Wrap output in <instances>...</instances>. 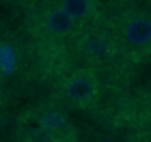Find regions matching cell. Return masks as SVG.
<instances>
[{
  "mask_svg": "<svg viewBox=\"0 0 151 142\" xmlns=\"http://www.w3.org/2000/svg\"><path fill=\"white\" fill-rule=\"evenodd\" d=\"M110 24L121 47V56L129 65L151 63V9L140 2L116 4Z\"/></svg>",
  "mask_w": 151,
  "mask_h": 142,
  "instance_id": "1",
  "label": "cell"
},
{
  "mask_svg": "<svg viewBox=\"0 0 151 142\" xmlns=\"http://www.w3.org/2000/svg\"><path fill=\"white\" fill-rule=\"evenodd\" d=\"M69 45L73 54L82 60V65H91L95 69H106L123 60L119 41L110 24V15L106 13L82 24L71 37Z\"/></svg>",
  "mask_w": 151,
  "mask_h": 142,
  "instance_id": "2",
  "label": "cell"
},
{
  "mask_svg": "<svg viewBox=\"0 0 151 142\" xmlns=\"http://www.w3.org/2000/svg\"><path fill=\"white\" fill-rule=\"evenodd\" d=\"M101 93H104L101 73L91 65H82L63 73L54 84V99L73 112L93 110L99 103Z\"/></svg>",
  "mask_w": 151,
  "mask_h": 142,
  "instance_id": "3",
  "label": "cell"
},
{
  "mask_svg": "<svg viewBox=\"0 0 151 142\" xmlns=\"http://www.w3.org/2000/svg\"><path fill=\"white\" fill-rule=\"evenodd\" d=\"M26 13H28L26 15L28 30L50 43H69L71 37L82 26L78 19H73L65 9H60L52 0H45V2L28 9Z\"/></svg>",
  "mask_w": 151,
  "mask_h": 142,
  "instance_id": "4",
  "label": "cell"
},
{
  "mask_svg": "<svg viewBox=\"0 0 151 142\" xmlns=\"http://www.w3.org/2000/svg\"><path fill=\"white\" fill-rule=\"evenodd\" d=\"M32 121L43 127V129L52 136L54 142H76L78 140V129H76L73 121L67 114V108L60 106L56 99L39 103L37 108L26 112Z\"/></svg>",
  "mask_w": 151,
  "mask_h": 142,
  "instance_id": "5",
  "label": "cell"
},
{
  "mask_svg": "<svg viewBox=\"0 0 151 142\" xmlns=\"http://www.w3.org/2000/svg\"><path fill=\"white\" fill-rule=\"evenodd\" d=\"M54 4H58L60 9H65L73 19H78L80 24L88 22V19L101 15V0H52Z\"/></svg>",
  "mask_w": 151,
  "mask_h": 142,
  "instance_id": "6",
  "label": "cell"
},
{
  "mask_svg": "<svg viewBox=\"0 0 151 142\" xmlns=\"http://www.w3.org/2000/svg\"><path fill=\"white\" fill-rule=\"evenodd\" d=\"M140 103H142V108H145V110L151 114V84L145 88V93L140 95Z\"/></svg>",
  "mask_w": 151,
  "mask_h": 142,
  "instance_id": "7",
  "label": "cell"
},
{
  "mask_svg": "<svg viewBox=\"0 0 151 142\" xmlns=\"http://www.w3.org/2000/svg\"><path fill=\"white\" fill-rule=\"evenodd\" d=\"M11 2H15V4H22L26 11L28 9H32V6H37V4H41V2H45V0H11Z\"/></svg>",
  "mask_w": 151,
  "mask_h": 142,
  "instance_id": "8",
  "label": "cell"
}]
</instances>
